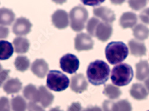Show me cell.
I'll return each mask as SVG.
<instances>
[{"mask_svg": "<svg viewBox=\"0 0 149 111\" xmlns=\"http://www.w3.org/2000/svg\"><path fill=\"white\" fill-rule=\"evenodd\" d=\"M114 102L110 101H105L103 103V111H113V105Z\"/></svg>", "mask_w": 149, "mask_h": 111, "instance_id": "e575fe53", "label": "cell"}, {"mask_svg": "<svg viewBox=\"0 0 149 111\" xmlns=\"http://www.w3.org/2000/svg\"><path fill=\"white\" fill-rule=\"evenodd\" d=\"M83 111H102V109L98 106H92L85 109Z\"/></svg>", "mask_w": 149, "mask_h": 111, "instance_id": "74e56055", "label": "cell"}, {"mask_svg": "<svg viewBox=\"0 0 149 111\" xmlns=\"http://www.w3.org/2000/svg\"><path fill=\"white\" fill-rule=\"evenodd\" d=\"M38 89L40 90V102L42 106L47 108L50 106L54 101L53 94L43 85L40 86Z\"/></svg>", "mask_w": 149, "mask_h": 111, "instance_id": "7402d4cb", "label": "cell"}, {"mask_svg": "<svg viewBox=\"0 0 149 111\" xmlns=\"http://www.w3.org/2000/svg\"><path fill=\"white\" fill-rule=\"evenodd\" d=\"M32 26V24L28 19L20 17L14 23L13 32L17 36H25L30 33Z\"/></svg>", "mask_w": 149, "mask_h": 111, "instance_id": "9c48e42d", "label": "cell"}, {"mask_svg": "<svg viewBox=\"0 0 149 111\" xmlns=\"http://www.w3.org/2000/svg\"><path fill=\"white\" fill-rule=\"evenodd\" d=\"M110 1L115 5H121L125 2V0H110Z\"/></svg>", "mask_w": 149, "mask_h": 111, "instance_id": "f35d334b", "label": "cell"}, {"mask_svg": "<svg viewBox=\"0 0 149 111\" xmlns=\"http://www.w3.org/2000/svg\"><path fill=\"white\" fill-rule=\"evenodd\" d=\"M13 45L17 54H25L29 50L30 43L28 39L23 37H17L13 41Z\"/></svg>", "mask_w": 149, "mask_h": 111, "instance_id": "44dd1931", "label": "cell"}, {"mask_svg": "<svg viewBox=\"0 0 149 111\" xmlns=\"http://www.w3.org/2000/svg\"><path fill=\"white\" fill-rule=\"evenodd\" d=\"M129 54L127 46L122 42H111L107 44L105 49L106 58L111 65L122 63Z\"/></svg>", "mask_w": 149, "mask_h": 111, "instance_id": "3957f363", "label": "cell"}, {"mask_svg": "<svg viewBox=\"0 0 149 111\" xmlns=\"http://www.w3.org/2000/svg\"><path fill=\"white\" fill-rule=\"evenodd\" d=\"M110 72V67L105 62L102 60H95L88 65L86 76L91 84L100 85L108 80Z\"/></svg>", "mask_w": 149, "mask_h": 111, "instance_id": "6da1fadb", "label": "cell"}, {"mask_svg": "<svg viewBox=\"0 0 149 111\" xmlns=\"http://www.w3.org/2000/svg\"><path fill=\"white\" fill-rule=\"evenodd\" d=\"M148 111H149V110H148Z\"/></svg>", "mask_w": 149, "mask_h": 111, "instance_id": "ee69618b", "label": "cell"}, {"mask_svg": "<svg viewBox=\"0 0 149 111\" xmlns=\"http://www.w3.org/2000/svg\"><path fill=\"white\" fill-rule=\"evenodd\" d=\"M28 111H45L44 108L37 105L35 102H31L28 106Z\"/></svg>", "mask_w": 149, "mask_h": 111, "instance_id": "836d02e7", "label": "cell"}, {"mask_svg": "<svg viewBox=\"0 0 149 111\" xmlns=\"http://www.w3.org/2000/svg\"><path fill=\"white\" fill-rule=\"evenodd\" d=\"M52 1L57 4L61 5V4L65 3L67 1V0H52Z\"/></svg>", "mask_w": 149, "mask_h": 111, "instance_id": "ab89813d", "label": "cell"}, {"mask_svg": "<svg viewBox=\"0 0 149 111\" xmlns=\"http://www.w3.org/2000/svg\"><path fill=\"white\" fill-rule=\"evenodd\" d=\"M128 46L131 55L135 57H142L146 55L147 48L144 43L132 39L129 41Z\"/></svg>", "mask_w": 149, "mask_h": 111, "instance_id": "9a60e30c", "label": "cell"}, {"mask_svg": "<svg viewBox=\"0 0 149 111\" xmlns=\"http://www.w3.org/2000/svg\"><path fill=\"white\" fill-rule=\"evenodd\" d=\"M14 52L12 44L6 41H0V60L9 59Z\"/></svg>", "mask_w": 149, "mask_h": 111, "instance_id": "603a6c76", "label": "cell"}, {"mask_svg": "<svg viewBox=\"0 0 149 111\" xmlns=\"http://www.w3.org/2000/svg\"><path fill=\"white\" fill-rule=\"evenodd\" d=\"M113 111H132V108L127 100H121L113 103Z\"/></svg>", "mask_w": 149, "mask_h": 111, "instance_id": "83f0119b", "label": "cell"}, {"mask_svg": "<svg viewBox=\"0 0 149 111\" xmlns=\"http://www.w3.org/2000/svg\"><path fill=\"white\" fill-rule=\"evenodd\" d=\"M49 111H62V110H60L58 108H54L51 109Z\"/></svg>", "mask_w": 149, "mask_h": 111, "instance_id": "b9f144b4", "label": "cell"}, {"mask_svg": "<svg viewBox=\"0 0 149 111\" xmlns=\"http://www.w3.org/2000/svg\"><path fill=\"white\" fill-rule=\"evenodd\" d=\"M144 84H145V86L146 87L147 90H148V92H149V77H148V78L145 80Z\"/></svg>", "mask_w": 149, "mask_h": 111, "instance_id": "60d3db41", "label": "cell"}, {"mask_svg": "<svg viewBox=\"0 0 149 111\" xmlns=\"http://www.w3.org/2000/svg\"><path fill=\"white\" fill-rule=\"evenodd\" d=\"M88 33L103 42L108 41L113 33V27L110 23L100 21L95 17L90 19L86 26Z\"/></svg>", "mask_w": 149, "mask_h": 111, "instance_id": "7a4b0ae2", "label": "cell"}, {"mask_svg": "<svg viewBox=\"0 0 149 111\" xmlns=\"http://www.w3.org/2000/svg\"><path fill=\"white\" fill-rule=\"evenodd\" d=\"M60 68L63 71L70 74L75 73L79 67V61L74 55L67 54L60 59Z\"/></svg>", "mask_w": 149, "mask_h": 111, "instance_id": "52a82bcc", "label": "cell"}, {"mask_svg": "<svg viewBox=\"0 0 149 111\" xmlns=\"http://www.w3.org/2000/svg\"><path fill=\"white\" fill-rule=\"evenodd\" d=\"M133 35L139 41H144L149 37V29L143 24H139L132 29Z\"/></svg>", "mask_w": 149, "mask_h": 111, "instance_id": "cb8c5ba5", "label": "cell"}, {"mask_svg": "<svg viewBox=\"0 0 149 111\" xmlns=\"http://www.w3.org/2000/svg\"><path fill=\"white\" fill-rule=\"evenodd\" d=\"M88 87V83L82 74H78L72 77L70 89L77 93H82Z\"/></svg>", "mask_w": 149, "mask_h": 111, "instance_id": "30bf717a", "label": "cell"}, {"mask_svg": "<svg viewBox=\"0 0 149 111\" xmlns=\"http://www.w3.org/2000/svg\"><path fill=\"white\" fill-rule=\"evenodd\" d=\"M133 77L132 67L125 63L116 65L111 71V80L115 85H127L132 81Z\"/></svg>", "mask_w": 149, "mask_h": 111, "instance_id": "277c9868", "label": "cell"}, {"mask_svg": "<svg viewBox=\"0 0 149 111\" xmlns=\"http://www.w3.org/2000/svg\"><path fill=\"white\" fill-rule=\"evenodd\" d=\"M147 0H128L130 7L135 11L143 8L147 5Z\"/></svg>", "mask_w": 149, "mask_h": 111, "instance_id": "f1b7e54d", "label": "cell"}, {"mask_svg": "<svg viewBox=\"0 0 149 111\" xmlns=\"http://www.w3.org/2000/svg\"><path fill=\"white\" fill-rule=\"evenodd\" d=\"M70 27L74 31L79 32L84 29L85 23L88 18L86 9L81 6L73 7L69 13Z\"/></svg>", "mask_w": 149, "mask_h": 111, "instance_id": "8992f818", "label": "cell"}, {"mask_svg": "<svg viewBox=\"0 0 149 111\" xmlns=\"http://www.w3.org/2000/svg\"><path fill=\"white\" fill-rule=\"evenodd\" d=\"M130 93L134 99L138 101L146 99L148 94L144 86L140 83L134 84L130 89Z\"/></svg>", "mask_w": 149, "mask_h": 111, "instance_id": "2e32d148", "label": "cell"}, {"mask_svg": "<svg viewBox=\"0 0 149 111\" xmlns=\"http://www.w3.org/2000/svg\"><path fill=\"white\" fill-rule=\"evenodd\" d=\"M82 107L79 102H74L68 108L67 111H81Z\"/></svg>", "mask_w": 149, "mask_h": 111, "instance_id": "8d00e7d4", "label": "cell"}, {"mask_svg": "<svg viewBox=\"0 0 149 111\" xmlns=\"http://www.w3.org/2000/svg\"><path fill=\"white\" fill-rule=\"evenodd\" d=\"M22 88V82L17 79H10L8 80L3 86L4 92L8 94L19 93Z\"/></svg>", "mask_w": 149, "mask_h": 111, "instance_id": "e0dca14e", "label": "cell"}, {"mask_svg": "<svg viewBox=\"0 0 149 111\" xmlns=\"http://www.w3.org/2000/svg\"><path fill=\"white\" fill-rule=\"evenodd\" d=\"M141 20L147 24H149V8L144 10L140 15Z\"/></svg>", "mask_w": 149, "mask_h": 111, "instance_id": "1f68e13d", "label": "cell"}, {"mask_svg": "<svg viewBox=\"0 0 149 111\" xmlns=\"http://www.w3.org/2000/svg\"><path fill=\"white\" fill-rule=\"evenodd\" d=\"M82 4L89 6H97L104 2L106 0H81Z\"/></svg>", "mask_w": 149, "mask_h": 111, "instance_id": "4dcf8cb0", "label": "cell"}, {"mask_svg": "<svg viewBox=\"0 0 149 111\" xmlns=\"http://www.w3.org/2000/svg\"><path fill=\"white\" fill-rule=\"evenodd\" d=\"M103 94L110 99H117L122 94V92L116 85L107 84L105 85L103 90Z\"/></svg>", "mask_w": 149, "mask_h": 111, "instance_id": "d4e9b609", "label": "cell"}, {"mask_svg": "<svg viewBox=\"0 0 149 111\" xmlns=\"http://www.w3.org/2000/svg\"><path fill=\"white\" fill-rule=\"evenodd\" d=\"M9 34V29L4 26H0V39L7 38Z\"/></svg>", "mask_w": 149, "mask_h": 111, "instance_id": "d590c367", "label": "cell"}, {"mask_svg": "<svg viewBox=\"0 0 149 111\" xmlns=\"http://www.w3.org/2000/svg\"><path fill=\"white\" fill-rule=\"evenodd\" d=\"M93 13L95 16L101 19L104 22L111 23L115 20V14L114 12L107 7H100L94 8Z\"/></svg>", "mask_w": 149, "mask_h": 111, "instance_id": "4fadbf2b", "label": "cell"}, {"mask_svg": "<svg viewBox=\"0 0 149 111\" xmlns=\"http://www.w3.org/2000/svg\"><path fill=\"white\" fill-rule=\"evenodd\" d=\"M0 111H10L9 100L6 97L0 98Z\"/></svg>", "mask_w": 149, "mask_h": 111, "instance_id": "f546056e", "label": "cell"}, {"mask_svg": "<svg viewBox=\"0 0 149 111\" xmlns=\"http://www.w3.org/2000/svg\"><path fill=\"white\" fill-rule=\"evenodd\" d=\"M136 79L140 81L144 80L149 76V64L147 61H141L136 64Z\"/></svg>", "mask_w": 149, "mask_h": 111, "instance_id": "d6986e66", "label": "cell"}, {"mask_svg": "<svg viewBox=\"0 0 149 111\" xmlns=\"http://www.w3.org/2000/svg\"><path fill=\"white\" fill-rule=\"evenodd\" d=\"M69 85V79L63 72L57 70H52L47 75V86L54 92L66 90Z\"/></svg>", "mask_w": 149, "mask_h": 111, "instance_id": "5b68a950", "label": "cell"}, {"mask_svg": "<svg viewBox=\"0 0 149 111\" xmlns=\"http://www.w3.org/2000/svg\"><path fill=\"white\" fill-rule=\"evenodd\" d=\"M2 69H3V67H2L1 65L0 64V71H2Z\"/></svg>", "mask_w": 149, "mask_h": 111, "instance_id": "7bdbcfd3", "label": "cell"}, {"mask_svg": "<svg viewBox=\"0 0 149 111\" xmlns=\"http://www.w3.org/2000/svg\"><path fill=\"white\" fill-rule=\"evenodd\" d=\"M94 41L88 34L81 33L74 39V48L78 51H89L93 48Z\"/></svg>", "mask_w": 149, "mask_h": 111, "instance_id": "ba28073f", "label": "cell"}, {"mask_svg": "<svg viewBox=\"0 0 149 111\" xmlns=\"http://www.w3.org/2000/svg\"><path fill=\"white\" fill-rule=\"evenodd\" d=\"M11 108L13 111H25L26 102L22 96H17L11 99Z\"/></svg>", "mask_w": 149, "mask_h": 111, "instance_id": "484cf974", "label": "cell"}, {"mask_svg": "<svg viewBox=\"0 0 149 111\" xmlns=\"http://www.w3.org/2000/svg\"><path fill=\"white\" fill-rule=\"evenodd\" d=\"M10 72L9 70H3L0 71V87H1L3 83L8 78Z\"/></svg>", "mask_w": 149, "mask_h": 111, "instance_id": "d6a6232c", "label": "cell"}, {"mask_svg": "<svg viewBox=\"0 0 149 111\" xmlns=\"http://www.w3.org/2000/svg\"><path fill=\"white\" fill-rule=\"evenodd\" d=\"M52 19L54 26L58 29H66L69 25L68 14L65 10H56L52 15Z\"/></svg>", "mask_w": 149, "mask_h": 111, "instance_id": "8fae6325", "label": "cell"}, {"mask_svg": "<svg viewBox=\"0 0 149 111\" xmlns=\"http://www.w3.org/2000/svg\"><path fill=\"white\" fill-rule=\"evenodd\" d=\"M15 19V14L13 11L6 8H0V25L10 26Z\"/></svg>", "mask_w": 149, "mask_h": 111, "instance_id": "ffe728a7", "label": "cell"}, {"mask_svg": "<svg viewBox=\"0 0 149 111\" xmlns=\"http://www.w3.org/2000/svg\"><path fill=\"white\" fill-rule=\"evenodd\" d=\"M136 23H137V16L132 12L124 13L119 20L120 25L123 29L132 28Z\"/></svg>", "mask_w": 149, "mask_h": 111, "instance_id": "5bb4252c", "label": "cell"}, {"mask_svg": "<svg viewBox=\"0 0 149 111\" xmlns=\"http://www.w3.org/2000/svg\"><path fill=\"white\" fill-rule=\"evenodd\" d=\"M49 67L46 61L43 59H37L32 63L31 71L39 78L43 79L47 75Z\"/></svg>", "mask_w": 149, "mask_h": 111, "instance_id": "7c38bea8", "label": "cell"}, {"mask_svg": "<svg viewBox=\"0 0 149 111\" xmlns=\"http://www.w3.org/2000/svg\"><path fill=\"white\" fill-rule=\"evenodd\" d=\"M15 66L17 70L20 72H24L29 68L30 61L25 56H18L15 59Z\"/></svg>", "mask_w": 149, "mask_h": 111, "instance_id": "4316f807", "label": "cell"}, {"mask_svg": "<svg viewBox=\"0 0 149 111\" xmlns=\"http://www.w3.org/2000/svg\"><path fill=\"white\" fill-rule=\"evenodd\" d=\"M23 96L33 102H40V90L33 84H28L24 88Z\"/></svg>", "mask_w": 149, "mask_h": 111, "instance_id": "ac0fdd59", "label": "cell"}]
</instances>
